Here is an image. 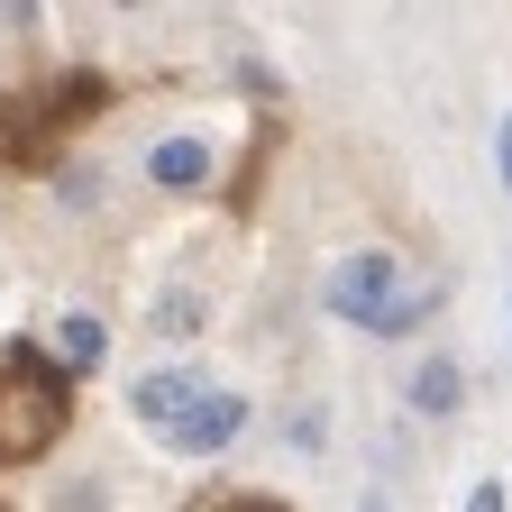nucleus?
<instances>
[{
    "label": "nucleus",
    "instance_id": "nucleus-11",
    "mask_svg": "<svg viewBox=\"0 0 512 512\" xmlns=\"http://www.w3.org/2000/svg\"><path fill=\"white\" fill-rule=\"evenodd\" d=\"M220 512H284V503H275V494H229Z\"/></svg>",
    "mask_w": 512,
    "mask_h": 512
},
{
    "label": "nucleus",
    "instance_id": "nucleus-7",
    "mask_svg": "<svg viewBox=\"0 0 512 512\" xmlns=\"http://www.w3.org/2000/svg\"><path fill=\"white\" fill-rule=\"evenodd\" d=\"M467 403V375L458 366H448V357H430L421 375H412V412H430V421H448V412H458Z\"/></svg>",
    "mask_w": 512,
    "mask_h": 512
},
{
    "label": "nucleus",
    "instance_id": "nucleus-8",
    "mask_svg": "<svg viewBox=\"0 0 512 512\" xmlns=\"http://www.w3.org/2000/svg\"><path fill=\"white\" fill-rule=\"evenodd\" d=\"M110 348V330H101V320L92 311H74V320H64V339H55V357H64V375H83L92 357Z\"/></svg>",
    "mask_w": 512,
    "mask_h": 512
},
{
    "label": "nucleus",
    "instance_id": "nucleus-9",
    "mask_svg": "<svg viewBox=\"0 0 512 512\" xmlns=\"http://www.w3.org/2000/svg\"><path fill=\"white\" fill-rule=\"evenodd\" d=\"M156 330L165 339H192V330H202V302H192V293H165L156 302Z\"/></svg>",
    "mask_w": 512,
    "mask_h": 512
},
{
    "label": "nucleus",
    "instance_id": "nucleus-4",
    "mask_svg": "<svg viewBox=\"0 0 512 512\" xmlns=\"http://www.w3.org/2000/svg\"><path fill=\"white\" fill-rule=\"evenodd\" d=\"M202 394H211V384L192 375V366H156V375H138V384H128V412H138L147 430H165V439H174V421L202 403Z\"/></svg>",
    "mask_w": 512,
    "mask_h": 512
},
{
    "label": "nucleus",
    "instance_id": "nucleus-12",
    "mask_svg": "<svg viewBox=\"0 0 512 512\" xmlns=\"http://www.w3.org/2000/svg\"><path fill=\"white\" fill-rule=\"evenodd\" d=\"M494 156H503V192H512V119H503V138H494Z\"/></svg>",
    "mask_w": 512,
    "mask_h": 512
},
{
    "label": "nucleus",
    "instance_id": "nucleus-2",
    "mask_svg": "<svg viewBox=\"0 0 512 512\" xmlns=\"http://www.w3.org/2000/svg\"><path fill=\"white\" fill-rule=\"evenodd\" d=\"M110 92L92 83V74H74V83H55V92H0V174H19V165H46L55 156V138L64 128H83L92 110H101Z\"/></svg>",
    "mask_w": 512,
    "mask_h": 512
},
{
    "label": "nucleus",
    "instance_id": "nucleus-1",
    "mask_svg": "<svg viewBox=\"0 0 512 512\" xmlns=\"http://www.w3.org/2000/svg\"><path fill=\"white\" fill-rule=\"evenodd\" d=\"M74 421V375L64 357H46L37 339L0 348V467H37Z\"/></svg>",
    "mask_w": 512,
    "mask_h": 512
},
{
    "label": "nucleus",
    "instance_id": "nucleus-10",
    "mask_svg": "<svg viewBox=\"0 0 512 512\" xmlns=\"http://www.w3.org/2000/svg\"><path fill=\"white\" fill-rule=\"evenodd\" d=\"M467 512H503V485L485 476V485H467Z\"/></svg>",
    "mask_w": 512,
    "mask_h": 512
},
{
    "label": "nucleus",
    "instance_id": "nucleus-3",
    "mask_svg": "<svg viewBox=\"0 0 512 512\" xmlns=\"http://www.w3.org/2000/svg\"><path fill=\"white\" fill-rule=\"evenodd\" d=\"M330 311L348 320V330H375V339H403L412 330V293H403V266L384 247H357V256H339L330 266Z\"/></svg>",
    "mask_w": 512,
    "mask_h": 512
},
{
    "label": "nucleus",
    "instance_id": "nucleus-5",
    "mask_svg": "<svg viewBox=\"0 0 512 512\" xmlns=\"http://www.w3.org/2000/svg\"><path fill=\"white\" fill-rule=\"evenodd\" d=\"M238 421H247V403H238V394H202V403L174 421V458H220V448L238 439Z\"/></svg>",
    "mask_w": 512,
    "mask_h": 512
},
{
    "label": "nucleus",
    "instance_id": "nucleus-13",
    "mask_svg": "<svg viewBox=\"0 0 512 512\" xmlns=\"http://www.w3.org/2000/svg\"><path fill=\"white\" fill-rule=\"evenodd\" d=\"M366 512H384V494H366Z\"/></svg>",
    "mask_w": 512,
    "mask_h": 512
},
{
    "label": "nucleus",
    "instance_id": "nucleus-6",
    "mask_svg": "<svg viewBox=\"0 0 512 512\" xmlns=\"http://www.w3.org/2000/svg\"><path fill=\"white\" fill-rule=\"evenodd\" d=\"M147 174H156L165 192H202V183H211V147H202V138H165V147L147 156Z\"/></svg>",
    "mask_w": 512,
    "mask_h": 512
},
{
    "label": "nucleus",
    "instance_id": "nucleus-14",
    "mask_svg": "<svg viewBox=\"0 0 512 512\" xmlns=\"http://www.w3.org/2000/svg\"><path fill=\"white\" fill-rule=\"evenodd\" d=\"M0 512H10V503H0Z\"/></svg>",
    "mask_w": 512,
    "mask_h": 512
}]
</instances>
